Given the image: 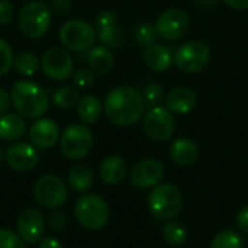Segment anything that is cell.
<instances>
[{"instance_id":"cell-1","label":"cell","mask_w":248,"mask_h":248,"mask_svg":"<svg viewBox=\"0 0 248 248\" xmlns=\"http://www.w3.org/2000/svg\"><path fill=\"white\" fill-rule=\"evenodd\" d=\"M103 112L113 125L131 126L144 116L145 103L137 89L119 86L108 93L103 102Z\"/></svg>"},{"instance_id":"cell-2","label":"cell","mask_w":248,"mask_h":248,"mask_svg":"<svg viewBox=\"0 0 248 248\" xmlns=\"http://www.w3.org/2000/svg\"><path fill=\"white\" fill-rule=\"evenodd\" d=\"M12 105L26 119H39L49 109V97L44 87L32 80H19L10 89Z\"/></svg>"},{"instance_id":"cell-3","label":"cell","mask_w":248,"mask_h":248,"mask_svg":"<svg viewBox=\"0 0 248 248\" xmlns=\"http://www.w3.org/2000/svg\"><path fill=\"white\" fill-rule=\"evenodd\" d=\"M150 214L160 221L174 219L183 208L182 192L170 183L157 185L151 189L147 198Z\"/></svg>"},{"instance_id":"cell-4","label":"cell","mask_w":248,"mask_h":248,"mask_svg":"<svg viewBox=\"0 0 248 248\" xmlns=\"http://www.w3.org/2000/svg\"><path fill=\"white\" fill-rule=\"evenodd\" d=\"M74 215L78 224L86 230L99 231L109 221V208L106 201L99 195L86 193L76 202Z\"/></svg>"},{"instance_id":"cell-5","label":"cell","mask_w":248,"mask_h":248,"mask_svg":"<svg viewBox=\"0 0 248 248\" xmlns=\"http://www.w3.org/2000/svg\"><path fill=\"white\" fill-rule=\"evenodd\" d=\"M58 38L67 51L81 52L89 51L94 45L97 41V32L96 28L87 20L71 19L60 28Z\"/></svg>"},{"instance_id":"cell-6","label":"cell","mask_w":248,"mask_h":248,"mask_svg":"<svg viewBox=\"0 0 248 248\" xmlns=\"http://www.w3.org/2000/svg\"><path fill=\"white\" fill-rule=\"evenodd\" d=\"M51 9L41 0L28 1L19 10V28L32 39L44 36L51 26Z\"/></svg>"},{"instance_id":"cell-7","label":"cell","mask_w":248,"mask_h":248,"mask_svg":"<svg viewBox=\"0 0 248 248\" xmlns=\"http://www.w3.org/2000/svg\"><path fill=\"white\" fill-rule=\"evenodd\" d=\"M93 147V134L89 126L73 124L67 126L60 137V148L65 158L81 160Z\"/></svg>"},{"instance_id":"cell-8","label":"cell","mask_w":248,"mask_h":248,"mask_svg":"<svg viewBox=\"0 0 248 248\" xmlns=\"http://www.w3.org/2000/svg\"><path fill=\"white\" fill-rule=\"evenodd\" d=\"M209 61H211V48L208 46L206 42L199 39H193L183 44L182 46H179L174 55V62L177 68L187 74L201 73L208 67Z\"/></svg>"},{"instance_id":"cell-9","label":"cell","mask_w":248,"mask_h":248,"mask_svg":"<svg viewBox=\"0 0 248 248\" xmlns=\"http://www.w3.org/2000/svg\"><path fill=\"white\" fill-rule=\"evenodd\" d=\"M144 131L147 137L155 142H164L173 137L176 121L166 106L150 108L144 115Z\"/></svg>"},{"instance_id":"cell-10","label":"cell","mask_w":248,"mask_h":248,"mask_svg":"<svg viewBox=\"0 0 248 248\" xmlns=\"http://www.w3.org/2000/svg\"><path fill=\"white\" fill-rule=\"evenodd\" d=\"M33 195L39 205L46 209H58L68 199V190L65 183L52 174L42 176L33 186Z\"/></svg>"},{"instance_id":"cell-11","label":"cell","mask_w":248,"mask_h":248,"mask_svg":"<svg viewBox=\"0 0 248 248\" xmlns=\"http://www.w3.org/2000/svg\"><path fill=\"white\" fill-rule=\"evenodd\" d=\"M42 73L54 81H64L73 76L74 62L71 55L64 48H48L41 58Z\"/></svg>"},{"instance_id":"cell-12","label":"cell","mask_w":248,"mask_h":248,"mask_svg":"<svg viewBox=\"0 0 248 248\" xmlns=\"http://www.w3.org/2000/svg\"><path fill=\"white\" fill-rule=\"evenodd\" d=\"M155 31L158 36L176 41L186 35L190 26V17L189 15L182 9H167L164 10L155 20Z\"/></svg>"},{"instance_id":"cell-13","label":"cell","mask_w":248,"mask_h":248,"mask_svg":"<svg viewBox=\"0 0 248 248\" xmlns=\"http://www.w3.org/2000/svg\"><path fill=\"white\" fill-rule=\"evenodd\" d=\"M97 39L109 49L121 48L124 44L122 29L119 28V17L113 10H102L94 19Z\"/></svg>"},{"instance_id":"cell-14","label":"cell","mask_w":248,"mask_h":248,"mask_svg":"<svg viewBox=\"0 0 248 248\" xmlns=\"http://www.w3.org/2000/svg\"><path fill=\"white\" fill-rule=\"evenodd\" d=\"M164 164L161 161L145 158L138 161L132 167L129 173V180L131 185L138 189H153L161 182V179L164 177Z\"/></svg>"},{"instance_id":"cell-15","label":"cell","mask_w":248,"mask_h":248,"mask_svg":"<svg viewBox=\"0 0 248 248\" xmlns=\"http://www.w3.org/2000/svg\"><path fill=\"white\" fill-rule=\"evenodd\" d=\"M17 235L23 240V243L35 244L44 238L45 232V219L42 214L35 208L23 209L16 221Z\"/></svg>"},{"instance_id":"cell-16","label":"cell","mask_w":248,"mask_h":248,"mask_svg":"<svg viewBox=\"0 0 248 248\" xmlns=\"http://www.w3.org/2000/svg\"><path fill=\"white\" fill-rule=\"evenodd\" d=\"M4 161L10 169L16 171H29L38 164L39 154L33 144L25 141L15 142L6 148Z\"/></svg>"},{"instance_id":"cell-17","label":"cell","mask_w":248,"mask_h":248,"mask_svg":"<svg viewBox=\"0 0 248 248\" xmlns=\"http://www.w3.org/2000/svg\"><path fill=\"white\" fill-rule=\"evenodd\" d=\"M60 137L58 124L49 118H39L29 128V140L36 148H52L60 141Z\"/></svg>"},{"instance_id":"cell-18","label":"cell","mask_w":248,"mask_h":248,"mask_svg":"<svg viewBox=\"0 0 248 248\" xmlns=\"http://www.w3.org/2000/svg\"><path fill=\"white\" fill-rule=\"evenodd\" d=\"M164 102H166V108L171 113L186 115L195 109L198 103V97H196V93L190 87L179 86V87L171 89L166 94Z\"/></svg>"},{"instance_id":"cell-19","label":"cell","mask_w":248,"mask_h":248,"mask_svg":"<svg viewBox=\"0 0 248 248\" xmlns=\"http://www.w3.org/2000/svg\"><path fill=\"white\" fill-rule=\"evenodd\" d=\"M171 160L180 167H189L195 164L199 158V148L196 142L190 138L180 137L173 141L170 147Z\"/></svg>"},{"instance_id":"cell-20","label":"cell","mask_w":248,"mask_h":248,"mask_svg":"<svg viewBox=\"0 0 248 248\" xmlns=\"http://www.w3.org/2000/svg\"><path fill=\"white\" fill-rule=\"evenodd\" d=\"M142 58H144L145 65L150 70L157 71V73L169 70L174 61V57H173L170 48H167L163 44H157V42L144 49Z\"/></svg>"},{"instance_id":"cell-21","label":"cell","mask_w":248,"mask_h":248,"mask_svg":"<svg viewBox=\"0 0 248 248\" xmlns=\"http://www.w3.org/2000/svg\"><path fill=\"white\" fill-rule=\"evenodd\" d=\"M126 161L119 155H108L99 166L100 180L106 185H118L126 176Z\"/></svg>"},{"instance_id":"cell-22","label":"cell","mask_w":248,"mask_h":248,"mask_svg":"<svg viewBox=\"0 0 248 248\" xmlns=\"http://www.w3.org/2000/svg\"><path fill=\"white\" fill-rule=\"evenodd\" d=\"M87 64L96 74H108L115 65L112 51L105 45H93L87 52Z\"/></svg>"},{"instance_id":"cell-23","label":"cell","mask_w":248,"mask_h":248,"mask_svg":"<svg viewBox=\"0 0 248 248\" xmlns=\"http://www.w3.org/2000/svg\"><path fill=\"white\" fill-rule=\"evenodd\" d=\"M26 131V122L19 113H4L0 116V140L16 141Z\"/></svg>"},{"instance_id":"cell-24","label":"cell","mask_w":248,"mask_h":248,"mask_svg":"<svg viewBox=\"0 0 248 248\" xmlns=\"http://www.w3.org/2000/svg\"><path fill=\"white\" fill-rule=\"evenodd\" d=\"M102 112H103V103L97 96L86 94V96L80 97V100L77 103V113L84 124H87V125L96 124L100 119Z\"/></svg>"},{"instance_id":"cell-25","label":"cell","mask_w":248,"mask_h":248,"mask_svg":"<svg viewBox=\"0 0 248 248\" xmlns=\"http://www.w3.org/2000/svg\"><path fill=\"white\" fill-rule=\"evenodd\" d=\"M68 185L74 192L84 193L93 185V171L86 164H77L68 171Z\"/></svg>"},{"instance_id":"cell-26","label":"cell","mask_w":248,"mask_h":248,"mask_svg":"<svg viewBox=\"0 0 248 248\" xmlns=\"http://www.w3.org/2000/svg\"><path fill=\"white\" fill-rule=\"evenodd\" d=\"M41 67V60L29 51H22L13 58L15 71L22 77H32Z\"/></svg>"},{"instance_id":"cell-27","label":"cell","mask_w":248,"mask_h":248,"mask_svg":"<svg viewBox=\"0 0 248 248\" xmlns=\"http://www.w3.org/2000/svg\"><path fill=\"white\" fill-rule=\"evenodd\" d=\"M78 100H80L78 89L71 84L60 86L58 89L54 90L52 97H51V102L60 109H71L77 106Z\"/></svg>"},{"instance_id":"cell-28","label":"cell","mask_w":248,"mask_h":248,"mask_svg":"<svg viewBox=\"0 0 248 248\" xmlns=\"http://www.w3.org/2000/svg\"><path fill=\"white\" fill-rule=\"evenodd\" d=\"M161 234H163V238L167 244L170 246H174V247H179V246H183L187 238H189V231L187 228L179 222V221H166L163 230H161Z\"/></svg>"},{"instance_id":"cell-29","label":"cell","mask_w":248,"mask_h":248,"mask_svg":"<svg viewBox=\"0 0 248 248\" xmlns=\"http://www.w3.org/2000/svg\"><path fill=\"white\" fill-rule=\"evenodd\" d=\"M211 248H244V240L237 231L224 230L214 237Z\"/></svg>"},{"instance_id":"cell-30","label":"cell","mask_w":248,"mask_h":248,"mask_svg":"<svg viewBox=\"0 0 248 248\" xmlns=\"http://www.w3.org/2000/svg\"><path fill=\"white\" fill-rule=\"evenodd\" d=\"M145 108H155L160 106V103L166 99L164 89L158 83H150L144 87V92L141 93Z\"/></svg>"},{"instance_id":"cell-31","label":"cell","mask_w":248,"mask_h":248,"mask_svg":"<svg viewBox=\"0 0 248 248\" xmlns=\"http://www.w3.org/2000/svg\"><path fill=\"white\" fill-rule=\"evenodd\" d=\"M135 41L138 45L141 46H150L153 44H155V39L158 36L157 31H155V26L148 23V22H144V23H140L137 28H135Z\"/></svg>"},{"instance_id":"cell-32","label":"cell","mask_w":248,"mask_h":248,"mask_svg":"<svg viewBox=\"0 0 248 248\" xmlns=\"http://www.w3.org/2000/svg\"><path fill=\"white\" fill-rule=\"evenodd\" d=\"M13 51L9 45V42L3 38H0V77L6 76L10 68L13 67Z\"/></svg>"},{"instance_id":"cell-33","label":"cell","mask_w":248,"mask_h":248,"mask_svg":"<svg viewBox=\"0 0 248 248\" xmlns=\"http://www.w3.org/2000/svg\"><path fill=\"white\" fill-rule=\"evenodd\" d=\"M0 248H25V243L13 231L0 228Z\"/></svg>"},{"instance_id":"cell-34","label":"cell","mask_w":248,"mask_h":248,"mask_svg":"<svg viewBox=\"0 0 248 248\" xmlns=\"http://www.w3.org/2000/svg\"><path fill=\"white\" fill-rule=\"evenodd\" d=\"M71 77H73L74 86L78 87V89H89L94 83L93 71H90L87 68H78V70H76Z\"/></svg>"},{"instance_id":"cell-35","label":"cell","mask_w":248,"mask_h":248,"mask_svg":"<svg viewBox=\"0 0 248 248\" xmlns=\"http://www.w3.org/2000/svg\"><path fill=\"white\" fill-rule=\"evenodd\" d=\"M15 16V7L9 0H0V26L10 23Z\"/></svg>"},{"instance_id":"cell-36","label":"cell","mask_w":248,"mask_h":248,"mask_svg":"<svg viewBox=\"0 0 248 248\" xmlns=\"http://www.w3.org/2000/svg\"><path fill=\"white\" fill-rule=\"evenodd\" d=\"M67 224V219H65V215L62 212H55V214H51L49 218H48V225L51 227L52 231H62L64 227Z\"/></svg>"},{"instance_id":"cell-37","label":"cell","mask_w":248,"mask_h":248,"mask_svg":"<svg viewBox=\"0 0 248 248\" xmlns=\"http://www.w3.org/2000/svg\"><path fill=\"white\" fill-rule=\"evenodd\" d=\"M12 105V97H10V92H7L6 89L0 87V116L7 113V109Z\"/></svg>"},{"instance_id":"cell-38","label":"cell","mask_w":248,"mask_h":248,"mask_svg":"<svg viewBox=\"0 0 248 248\" xmlns=\"http://www.w3.org/2000/svg\"><path fill=\"white\" fill-rule=\"evenodd\" d=\"M237 225L243 232L248 234V205L241 208L240 212L237 214Z\"/></svg>"},{"instance_id":"cell-39","label":"cell","mask_w":248,"mask_h":248,"mask_svg":"<svg viewBox=\"0 0 248 248\" xmlns=\"http://www.w3.org/2000/svg\"><path fill=\"white\" fill-rule=\"evenodd\" d=\"M71 7V0H51L49 9L55 13H65Z\"/></svg>"},{"instance_id":"cell-40","label":"cell","mask_w":248,"mask_h":248,"mask_svg":"<svg viewBox=\"0 0 248 248\" xmlns=\"http://www.w3.org/2000/svg\"><path fill=\"white\" fill-rule=\"evenodd\" d=\"M39 248H62V244L54 237H45L39 241Z\"/></svg>"},{"instance_id":"cell-41","label":"cell","mask_w":248,"mask_h":248,"mask_svg":"<svg viewBox=\"0 0 248 248\" xmlns=\"http://www.w3.org/2000/svg\"><path fill=\"white\" fill-rule=\"evenodd\" d=\"M225 4H228L232 9L237 10H246L248 9V0H222Z\"/></svg>"},{"instance_id":"cell-42","label":"cell","mask_w":248,"mask_h":248,"mask_svg":"<svg viewBox=\"0 0 248 248\" xmlns=\"http://www.w3.org/2000/svg\"><path fill=\"white\" fill-rule=\"evenodd\" d=\"M193 1L199 6H203V7H212L217 4L218 0H193Z\"/></svg>"},{"instance_id":"cell-43","label":"cell","mask_w":248,"mask_h":248,"mask_svg":"<svg viewBox=\"0 0 248 248\" xmlns=\"http://www.w3.org/2000/svg\"><path fill=\"white\" fill-rule=\"evenodd\" d=\"M1 157H3V153H1V147H0V161H1Z\"/></svg>"}]
</instances>
